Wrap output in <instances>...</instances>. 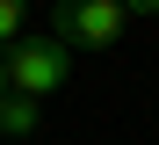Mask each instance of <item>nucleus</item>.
I'll return each instance as SVG.
<instances>
[{"label":"nucleus","mask_w":159,"mask_h":145,"mask_svg":"<svg viewBox=\"0 0 159 145\" xmlns=\"http://www.w3.org/2000/svg\"><path fill=\"white\" fill-rule=\"evenodd\" d=\"M0 58H7V87L29 94V102H43L51 87H65V73H72V51L58 36H15Z\"/></svg>","instance_id":"obj_1"},{"label":"nucleus","mask_w":159,"mask_h":145,"mask_svg":"<svg viewBox=\"0 0 159 145\" xmlns=\"http://www.w3.org/2000/svg\"><path fill=\"white\" fill-rule=\"evenodd\" d=\"M123 22H130L123 0H58V44H87V51H101V44L123 36Z\"/></svg>","instance_id":"obj_2"},{"label":"nucleus","mask_w":159,"mask_h":145,"mask_svg":"<svg viewBox=\"0 0 159 145\" xmlns=\"http://www.w3.org/2000/svg\"><path fill=\"white\" fill-rule=\"evenodd\" d=\"M0 131H7V138H29V131H36V102L7 87V94H0Z\"/></svg>","instance_id":"obj_3"},{"label":"nucleus","mask_w":159,"mask_h":145,"mask_svg":"<svg viewBox=\"0 0 159 145\" xmlns=\"http://www.w3.org/2000/svg\"><path fill=\"white\" fill-rule=\"evenodd\" d=\"M22 15H29V0H0V51L22 36Z\"/></svg>","instance_id":"obj_4"},{"label":"nucleus","mask_w":159,"mask_h":145,"mask_svg":"<svg viewBox=\"0 0 159 145\" xmlns=\"http://www.w3.org/2000/svg\"><path fill=\"white\" fill-rule=\"evenodd\" d=\"M123 7H130V15H159V0H123Z\"/></svg>","instance_id":"obj_5"},{"label":"nucleus","mask_w":159,"mask_h":145,"mask_svg":"<svg viewBox=\"0 0 159 145\" xmlns=\"http://www.w3.org/2000/svg\"><path fill=\"white\" fill-rule=\"evenodd\" d=\"M0 94H7V58H0Z\"/></svg>","instance_id":"obj_6"}]
</instances>
